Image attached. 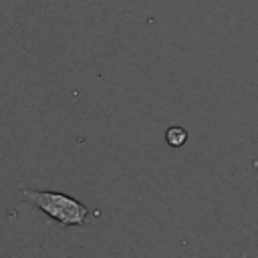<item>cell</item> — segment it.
Returning a JSON list of instances; mask_svg holds the SVG:
<instances>
[{
	"mask_svg": "<svg viewBox=\"0 0 258 258\" xmlns=\"http://www.w3.org/2000/svg\"><path fill=\"white\" fill-rule=\"evenodd\" d=\"M18 191L22 200L36 206L42 214H46L48 218H52L62 226H89L91 220L99 216L97 210L87 208L83 202L62 191H46V189H34L26 185H18Z\"/></svg>",
	"mask_w": 258,
	"mask_h": 258,
	"instance_id": "6da1fadb",
	"label": "cell"
},
{
	"mask_svg": "<svg viewBox=\"0 0 258 258\" xmlns=\"http://www.w3.org/2000/svg\"><path fill=\"white\" fill-rule=\"evenodd\" d=\"M165 141L171 145V147H181L185 141H187V131L183 127H169L165 131Z\"/></svg>",
	"mask_w": 258,
	"mask_h": 258,
	"instance_id": "7a4b0ae2",
	"label": "cell"
}]
</instances>
